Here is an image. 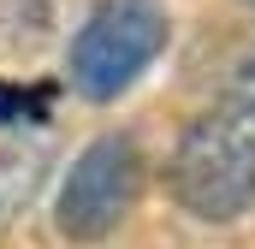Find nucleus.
Listing matches in <instances>:
<instances>
[{"label":"nucleus","mask_w":255,"mask_h":249,"mask_svg":"<svg viewBox=\"0 0 255 249\" xmlns=\"http://www.w3.org/2000/svg\"><path fill=\"white\" fill-rule=\"evenodd\" d=\"M172 202L202 226H232L255 208V95H226L196 113L166 160Z\"/></svg>","instance_id":"f257e3e1"},{"label":"nucleus","mask_w":255,"mask_h":249,"mask_svg":"<svg viewBox=\"0 0 255 249\" xmlns=\"http://www.w3.org/2000/svg\"><path fill=\"white\" fill-rule=\"evenodd\" d=\"M166 36L172 18L160 0H101L65 48V83L83 101H119L166 54Z\"/></svg>","instance_id":"f03ea898"},{"label":"nucleus","mask_w":255,"mask_h":249,"mask_svg":"<svg viewBox=\"0 0 255 249\" xmlns=\"http://www.w3.org/2000/svg\"><path fill=\"white\" fill-rule=\"evenodd\" d=\"M142 178H148V160L136 148V136L125 130H107L95 142L77 148V160L65 166V184L54 196V226L71 244H101L113 238L130 220L136 196H142Z\"/></svg>","instance_id":"7ed1b4c3"},{"label":"nucleus","mask_w":255,"mask_h":249,"mask_svg":"<svg viewBox=\"0 0 255 249\" xmlns=\"http://www.w3.org/2000/svg\"><path fill=\"white\" fill-rule=\"evenodd\" d=\"M48 178V154L24 136H0V226H12Z\"/></svg>","instance_id":"20e7f679"},{"label":"nucleus","mask_w":255,"mask_h":249,"mask_svg":"<svg viewBox=\"0 0 255 249\" xmlns=\"http://www.w3.org/2000/svg\"><path fill=\"white\" fill-rule=\"evenodd\" d=\"M54 113V89L42 83H0V130H24V124H48Z\"/></svg>","instance_id":"39448f33"},{"label":"nucleus","mask_w":255,"mask_h":249,"mask_svg":"<svg viewBox=\"0 0 255 249\" xmlns=\"http://www.w3.org/2000/svg\"><path fill=\"white\" fill-rule=\"evenodd\" d=\"M250 6H255V0H250Z\"/></svg>","instance_id":"423d86ee"}]
</instances>
